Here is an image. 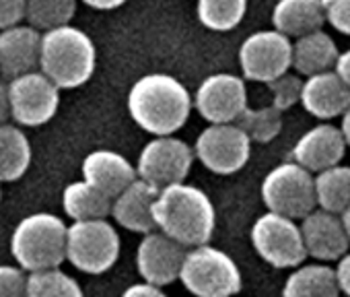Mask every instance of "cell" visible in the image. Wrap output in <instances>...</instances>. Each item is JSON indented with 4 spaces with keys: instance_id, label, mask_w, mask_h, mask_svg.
Here are the masks:
<instances>
[{
    "instance_id": "cell-1",
    "label": "cell",
    "mask_w": 350,
    "mask_h": 297,
    "mask_svg": "<svg viewBox=\"0 0 350 297\" xmlns=\"http://www.w3.org/2000/svg\"><path fill=\"white\" fill-rule=\"evenodd\" d=\"M194 97L182 81L165 73L140 77L128 91L130 118L152 136H169L186 126Z\"/></svg>"
},
{
    "instance_id": "cell-2",
    "label": "cell",
    "mask_w": 350,
    "mask_h": 297,
    "mask_svg": "<svg viewBox=\"0 0 350 297\" xmlns=\"http://www.w3.org/2000/svg\"><path fill=\"white\" fill-rule=\"evenodd\" d=\"M157 229L188 248L208 244L217 227V211L208 194L180 182L161 188L154 201Z\"/></svg>"
},
{
    "instance_id": "cell-3",
    "label": "cell",
    "mask_w": 350,
    "mask_h": 297,
    "mask_svg": "<svg viewBox=\"0 0 350 297\" xmlns=\"http://www.w3.org/2000/svg\"><path fill=\"white\" fill-rule=\"evenodd\" d=\"M97 50L93 40L79 27L62 25L42 36L40 70L60 89L83 87L95 73Z\"/></svg>"
},
{
    "instance_id": "cell-4",
    "label": "cell",
    "mask_w": 350,
    "mask_h": 297,
    "mask_svg": "<svg viewBox=\"0 0 350 297\" xmlns=\"http://www.w3.org/2000/svg\"><path fill=\"white\" fill-rule=\"evenodd\" d=\"M64 221L50 213H36L25 217L13 231L11 252L25 270L58 268L66 260Z\"/></svg>"
},
{
    "instance_id": "cell-5",
    "label": "cell",
    "mask_w": 350,
    "mask_h": 297,
    "mask_svg": "<svg viewBox=\"0 0 350 297\" xmlns=\"http://www.w3.org/2000/svg\"><path fill=\"white\" fill-rule=\"evenodd\" d=\"M180 281L196 297H235L241 291L237 262L227 252L208 244L188 250Z\"/></svg>"
},
{
    "instance_id": "cell-6",
    "label": "cell",
    "mask_w": 350,
    "mask_h": 297,
    "mask_svg": "<svg viewBox=\"0 0 350 297\" xmlns=\"http://www.w3.org/2000/svg\"><path fill=\"white\" fill-rule=\"evenodd\" d=\"M260 192L268 211L291 219L307 217L317 205L315 178L297 162L280 164L268 172L262 180Z\"/></svg>"
},
{
    "instance_id": "cell-7",
    "label": "cell",
    "mask_w": 350,
    "mask_h": 297,
    "mask_svg": "<svg viewBox=\"0 0 350 297\" xmlns=\"http://www.w3.org/2000/svg\"><path fill=\"white\" fill-rule=\"evenodd\" d=\"M120 258V235L105 219L75 221L66 235V260L87 272L101 274Z\"/></svg>"
},
{
    "instance_id": "cell-8",
    "label": "cell",
    "mask_w": 350,
    "mask_h": 297,
    "mask_svg": "<svg viewBox=\"0 0 350 297\" xmlns=\"http://www.w3.org/2000/svg\"><path fill=\"white\" fill-rule=\"evenodd\" d=\"M295 221L297 219L268 211L258 217L252 227L256 252L274 268H297L307 258L301 225Z\"/></svg>"
},
{
    "instance_id": "cell-9",
    "label": "cell",
    "mask_w": 350,
    "mask_h": 297,
    "mask_svg": "<svg viewBox=\"0 0 350 297\" xmlns=\"http://www.w3.org/2000/svg\"><path fill=\"white\" fill-rule=\"evenodd\" d=\"M196 159L213 174L229 176L245 168L252 155V138L247 132L231 124H211L200 132L194 144Z\"/></svg>"
},
{
    "instance_id": "cell-10",
    "label": "cell",
    "mask_w": 350,
    "mask_h": 297,
    "mask_svg": "<svg viewBox=\"0 0 350 297\" xmlns=\"http://www.w3.org/2000/svg\"><path fill=\"white\" fill-rule=\"evenodd\" d=\"M194 148L178 136H154L140 151L136 172L138 178L154 188H167L188 178L194 164Z\"/></svg>"
},
{
    "instance_id": "cell-11",
    "label": "cell",
    "mask_w": 350,
    "mask_h": 297,
    "mask_svg": "<svg viewBox=\"0 0 350 297\" xmlns=\"http://www.w3.org/2000/svg\"><path fill=\"white\" fill-rule=\"evenodd\" d=\"M239 66L245 81L272 83L293 66V42L278 29L256 31L239 48Z\"/></svg>"
},
{
    "instance_id": "cell-12",
    "label": "cell",
    "mask_w": 350,
    "mask_h": 297,
    "mask_svg": "<svg viewBox=\"0 0 350 297\" xmlns=\"http://www.w3.org/2000/svg\"><path fill=\"white\" fill-rule=\"evenodd\" d=\"M11 118L21 126L48 124L60 105V87L42 70L11 79L9 83Z\"/></svg>"
},
{
    "instance_id": "cell-13",
    "label": "cell",
    "mask_w": 350,
    "mask_h": 297,
    "mask_svg": "<svg viewBox=\"0 0 350 297\" xmlns=\"http://www.w3.org/2000/svg\"><path fill=\"white\" fill-rule=\"evenodd\" d=\"M194 107L211 124H231L247 109L245 79L231 73L206 77L194 95Z\"/></svg>"
},
{
    "instance_id": "cell-14",
    "label": "cell",
    "mask_w": 350,
    "mask_h": 297,
    "mask_svg": "<svg viewBox=\"0 0 350 297\" xmlns=\"http://www.w3.org/2000/svg\"><path fill=\"white\" fill-rule=\"evenodd\" d=\"M188 246L154 229L142 237L136 250V268L142 281L165 287L180 281Z\"/></svg>"
},
{
    "instance_id": "cell-15",
    "label": "cell",
    "mask_w": 350,
    "mask_h": 297,
    "mask_svg": "<svg viewBox=\"0 0 350 297\" xmlns=\"http://www.w3.org/2000/svg\"><path fill=\"white\" fill-rule=\"evenodd\" d=\"M301 233L307 256L319 262L340 260L350 248L342 217L323 209H315L301 219Z\"/></svg>"
},
{
    "instance_id": "cell-16",
    "label": "cell",
    "mask_w": 350,
    "mask_h": 297,
    "mask_svg": "<svg viewBox=\"0 0 350 297\" xmlns=\"http://www.w3.org/2000/svg\"><path fill=\"white\" fill-rule=\"evenodd\" d=\"M346 138L340 128L332 124H319L309 128L295 144L293 157L299 166L311 174H319L327 168L340 166L346 153Z\"/></svg>"
},
{
    "instance_id": "cell-17",
    "label": "cell",
    "mask_w": 350,
    "mask_h": 297,
    "mask_svg": "<svg viewBox=\"0 0 350 297\" xmlns=\"http://www.w3.org/2000/svg\"><path fill=\"white\" fill-rule=\"evenodd\" d=\"M42 31L33 25H13L0 31V73L7 79L40 70Z\"/></svg>"
},
{
    "instance_id": "cell-18",
    "label": "cell",
    "mask_w": 350,
    "mask_h": 297,
    "mask_svg": "<svg viewBox=\"0 0 350 297\" xmlns=\"http://www.w3.org/2000/svg\"><path fill=\"white\" fill-rule=\"evenodd\" d=\"M159 188L136 178L124 192L113 198L111 217L116 223L132 233L146 235L157 229L154 221V201L159 196Z\"/></svg>"
},
{
    "instance_id": "cell-19",
    "label": "cell",
    "mask_w": 350,
    "mask_h": 297,
    "mask_svg": "<svg viewBox=\"0 0 350 297\" xmlns=\"http://www.w3.org/2000/svg\"><path fill=\"white\" fill-rule=\"evenodd\" d=\"M301 103L311 116L319 120L342 118L350 107V87L340 79L336 70L319 73L307 77L303 83Z\"/></svg>"
},
{
    "instance_id": "cell-20",
    "label": "cell",
    "mask_w": 350,
    "mask_h": 297,
    "mask_svg": "<svg viewBox=\"0 0 350 297\" xmlns=\"http://www.w3.org/2000/svg\"><path fill=\"white\" fill-rule=\"evenodd\" d=\"M83 178L109 198H116L138 178V172L124 155L109 148H97L83 162Z\"/></svg>"
},
{
    "instance_id": "cell-21",
    "label": "cell",
    "mask_w": 350,
    "mask_h": 297,
    "mask_svg": "<svg viewBox=\"0 0 350 297\" xmlns=\"http://www.w3.org/2000/svg\"><path fill=\"white\" fill-rule=\"evenodd\" d=\"M327 21L323 0H278L272 11L274 29L288 38H301L323 27Z\"/></svg>"
},
{
    "instance_id": "cell-22",
    "label": "cell",
    "mask_w": 350,
    "mask_h": 297,
    "mask_svg": "<svg viewBox=\"0 0 350 297\" xmlns=\"http://www.w3.org/2000/svg\"><path fill=\"white\" fill-rule=\"evenodd\" d=\"M338 46L329 34L317 29L313 34L297 38L293 44V68L303 77H313L336 68Z\"/></svg>"
},
{
    "instance_id": "cell-23",
    "label": "cell",
    "mask_w": 350,
    "mask_h": 297,
    "mask_svg": "<svg viewBox=\"0 0 350 297\" xmlns=\"http://www.w3.org/2000/svg\"><path fill=\"white\" fill-rule=\"evenodd\" d=\"M336 268L327 264H299L282 287V297H340Z\"/></svg>"
},
{
    "instance_id": "cell-24",
    "label": "cell",
    "mask_w": 350,
    "mask_h": 297,
    "mask_svg": "<svg viewBox=\"0 0 350 297\" xmlns=\"http://www.w3.org/2000/svg\"><path fill=\"white\" fill-rule=\"evenodd\" d=\"M31 166V144L27 134L13 126L0 124V182H17Z\"/></svg>"
},
{
    "instance_id": "cell-25",
    "label": "cell",
    "mask_w": 350,
    "mask_h": 297,
    "mask_svg": "<svg viewBox=\"0 0 350 297\" xmlns=\"http://www.w3.org/2000/svg\"><path fill=\"white\" fill-rule=\"evenodd\" d=\"M111 205L113 198L103 194L87 180L68 184L62 194V207L66 215L75 221L105 219L107 215H111Z\"/></svg>"
},
{
    "instance_id": "cell-26",
    "label": "cell",
    "mask_w": 350,
    "mask_h": 297,
    "mask_svg": "<svg viewBox=\"0 0 350 297\" xmlns=\"http://www.w3.org/2000/svg\"><path fill=\"white\" fill-rule=\"evenodd\" d=\"M315 196L323 211L342 215L350 207V168L334 166L315 176Z\"/></svg>"
},
{
    "instance_id": "cell-27",
    "label": "cell",
    "mask_w": 350,
    "mask_h": 297,
    "mask_svg": "<svg viewBox=\"0 0 350 297\" xmlns=\"http://www.w3.org/2000/svg\"><path fill=\"white\" fill-rule=\"evenodd\" d=\"M79 0H25V19L40 31L70 25Z\"/></svg>"
},
{
    "instance_id": "cell-28",
    "label": "cell",
    "mask_w": 350,
    "mask_h": 297,
    "mask_svg": "<svg viewBox=\"0 0 350 297\" xmlns=\"http://www.w3.org/2000/svg\"><path fill=\"white\" fill-rule=\"evenodd\" d=\"M196 11L204 27L213 31H231L243 21L247 0H198Z\"/></svg>"
},
{
    "instance_id": "cell-29",
    "label": "cell",
    "mask_w": 350,
    "mask_h": 297,
    "mask_svg": "<svg viewBox=\"0 0 350 297\" xmlns=\"http://www.w3.org/2000/svg\"><path fill=\"white\" fill-rule=\"evenodd\" d=\"M27 297H85L81 285L60 268L36 270L27 276Z\"/></svg>"
},
{
    "instance_id": "cell-30",
    "label": "cell",
    "mask_w": 350,
    "mask_h": 297,
    "mask_svg": "<svg viewBox=\"0 0 350 297\" xmlns=\"http://www.w3.org/2000/svg\"><path fill=\"white\" fill-rule=\"evenodd\" d=\"M235 124H239L252 140L270 142L272 138L278 136V132L282 128V112L274 105L260 107V109L247 107Z\"/></svg>"
},
{
    "instance_id": "cell-31",
    "label": "cell",
    "mask_w": 350,
    "mask_h": 297,
    "mask_svg": "<svg viewBox=\"0 0 350 297\" xmlns=\"http://www.w3.org/2000/svg\"><path fill=\"white\" fill-rule=\"evenodd\" d=\"M303 83L299 77L295 75H282L278 79H274L272 83H268L270 91H272V97H274V107H278L280 112L293 107L297 101H301V93H303Z\"/></svg>"
},
{
    "instance_id": "cell-32",
    "label": "cell",
    "mask_w": 350,
    "mask_h": 297,
    "mask_svg": "<svg viewBox=\"0 0 350 297\" xmlns=\"http://www.w3.org/2000/svg\"><path fill=\"white\" fill-rule=\"evenodd\" d=\"M0 297H27V279L15 266H0Z\"/></svg>"
},
{
    "instance_id": "cell-33",
    "label": "cell",
    "mask_w": 350,
    "mask_h": 297,
    "mask_svg": "<svg viewBox=\"0 0 350 297\" xmlns=\"http://www.w3.org/2000/svg\"><path fill=\"white\" fill-rule=\"evenodd\" d=\"M323 7L327 23L336 31L350 36V0H323Z\"/></svg>"
},
{
    "instance_id": "cell-34",
    "label": "cell",
    "mask_w": 350,
    "mask_h": 297,
    "mask_svg": "<svg viewBox=\"0 0 350 297\" xmlns=\"http://www.w3.org/2000/svg\"><path fill=\"white\" fill-rule=\"evenodd\" d=\"M25 19V0H0V31Z\"/></svg>"
},
{
    "instance_id": "cell-35",
    "label": "cell",
    "mask_w": 350,
    "mask_h": 297,
    "mask_svg": "<svg viewBox=\"0 0 350 297\" xmlns=\"http://www.w3.org/2000/svg\"><path fill=\"white\" fill-rule=\"evenodd\" d=\"M122 297H167L163 293V289L159 285H152V283H136V285H130Z\"/></svg>"
},
{
    "instance_id": "cell-36",
    "label": "cell",
    "mask_w": 350,
    "mask_h": 297,
    "mask_svg": "<svg viewBox=\"0 0 350 297\" xmlns=\"http://www.w3.org/2000/svg\"><path fill=\"white\" fill-rule=\"evenodd\" d=\"M336 279L340 285V291L350 297V252H346L338 264H336Z\"/></svg>"
},
{
    "instance_id": "cell-37",
    "label": "cell",
    "mask_w": 350,
    "mask_h": 297,
    "mask_svg": "<svg viewBox=\"0 0 350 297\" xmlns=\"http://www.w3.org/2000/svg\"><path fill=\"white\" fill-rule=\"evenodd\" d=\"M11 118V99H9V85L0 81V124H7Z\"/></svg>"
},
{
    "instance_id": "cell-38",
    "label": "cell",
    "mask_w": 350,
    "mask_h": 297,
    "mask_svg": "<svg viewBox=\"0 0 350 297\" xmlns=\"http://www.w3.org/2000/svg\"><path fill=\"white\" fill-rule=\"evenodd\" d=\"M338 75H340V79L350 87V50H346V52H342L340 56H338V62H336V68H334Z\"/></svg>"
},
{
    "instance_id": "cell-39",
    "label": "cell",
    "mask_w": 350,
    "mask_h": 297,
    "mask_svg": "<svg viewBox=\"0 0 350 297\" xmlns=\"http://www.w3.org/2000/svg\"><path fill=\"white\" fill-rule=\"evenodd\" d=\"M87 7L91 9H97V11H113L122 5H126L128 0H81Z\"/></svg>"
},
{
    "instance_id": "cell-40",
    "label": "cell",
    "mask_w": 350,
    "mask_h": 297,
    "mask_svg": "<svg viewBox=\"0 0 350 297\" xmlns=\"http://www.w3.org/2000/svg\"><path fill=\"white\" fill-rule=\"evenodd\" d=\"M340 130H342V134H344V138H346V144L350 146V107H348V109L344 112V116H342Z\"/></svg>"
},
{
    "instance_id": "cell-41",
    "label": "cell",
    "mask_w": 350,
    "mask_h": 297,
    "mask_svg": "<svg viewBox=\"0 0 350 297\" xmlns=\"http://www.w3.org/2000/svg\"><path fill=\"white\" fill-rule=\"evenodd\" d=\"M342 217V223H344V227H346V233H348V237H350V207L340 215Z\"/></svg>"
},
{
    "instance_id": "cell-42",
    "label": "cell",
    "mask_w": 350,
    "mask_h": 297,
    "mask_svg": "<svg viewBox=\"0 0 350 297\" xmlns=\"http://www.w3.org/2000/svg\"><path fill=\"white\" fill-rule=\"evenodd\" d=\"M0 198H3V190H0Z\"/></svg>"
}]
</instances>
